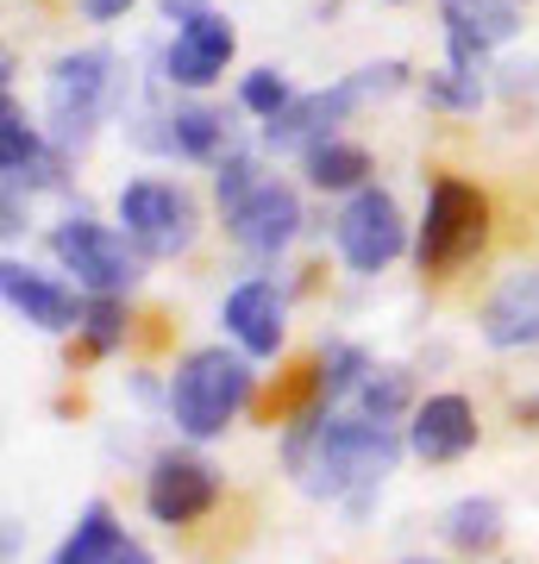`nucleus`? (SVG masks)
<instances>
[{"instance_id": "5701e85b", "label": "nucleus", "mask_w": 539, "mask_h": 564, "mask_svg": "<svg viewBox=\"0 0 539 564\" xmlns=\"http://www.w3.org/2000/svg\"><path fill=\"white\" fill-rule=\"evenodd\" d=\"M401 408H408V370H370V377L358 383V414L396 421Z\"/></svg>"}, {"instance_id": "9b49d317", "label": "nucleus", "mask_w": 539, "mask_h": 564, "mask_svg": "<svg viewBox=\"0 0 539 564\" xmlns=\"http://www.w3.org/2000/svg\"><path fill=\"white\" fill-rule=\"evenodd\" d=\"M233 51H239L233 20H220V13H201V20L176 25V44L163 51V76L182 82V88H207V82H220V69L233 63Z\"/></svg>"}, {"instance_id": "4468645a", "label": "nucleus", "mask_w": 539, "mask_h": 564, "mask_svg": "<svg viewBox=\"0 0 539 564\" xmlns=\"http://www.w3.org/2000/svg\"><path fill=\"white\" fill-rule=\"evenodd\" d=\"M226 333L245 345V358H277L282 351V295L270 276H251L226 295Z\"/></svg>"}, {"instance_id": "dca6fc26", "label": "nucleus", "mask_w": 539, "mask_h": 564, "mask_svg": "<svg viewBox=\"0 0 539 564\" xmlns=\"http://www.w3.org/2000/svg\"><path fill=\"white\" fill-rule=\"evenodd\" d=\"M0 170H7V188H51V182H63L57 151H44V139L25 126V107L13 95L0 101Z\"/></svg>"}, {"instance_id": "f3484780", "label": "nucleus", "mask_w": 539, "mask_h": 564, "mask_svg": "<svg viewBox=\"0 0 539 564\" xmlns=\"http://www.w3.org/2000/svg\"><path fill=\"white\" fill-rule=\"evenodd\" d=\"M520 32V0H445V44H471V51H496Z\"/></svg>"}, {"instance_id": "c756f323", "label": "nucleus", "mask_w": 539, "mask_h": 564, "mask_svg": "<svg viewBox=\"0 0 539 564\" xmlns=\"http://www.w3.org/2000/svg\"><path fill=\"white\" fill-rule=\"evenodd\" d=\"M520 421H527V426H539V395H533V402H520Z\"/></svg>"}, {"instance_id": "bb28decb", "label": "nucleus", "mask_w": 539, "mask_h": 564, "mask_svg": "<svg viewBox=\"0 0 539 564\" xmlns=\"http://www.w3.org/2000/svg\"><path fill=\"white\" fill-rule=\"evenodd\" d=\"M158 7H163V20L170 25H188V20H201V13H214L207 0H158Z\"/></svg>"}, {"instance_id": "b1692460", "label": "nucleus", "mask_w": 539, "mask_h": 564, "mask_svg": "<svg viewBox=\"0 0 539 564\" xmlns=\"http://www.w3.org/2000/svg\"><path fill=\"white\" fill-rule=\"evenodd\" d=\"M289 101H295V95H289V82H282L277 69H251V76L239 82V107L258 113V120H277Z\"/></svg>"}, {"instance_id": "2eb2a0df", "label": "nucleus", "mask_w": 539, "mask_h": 564, "mask_svg": "<svg viewBox=\"0 0 539 564\" xmlns=\"http://www.w3.org/2000/svg\"><path fill=\"white\" fill-rule=\"evenodd\" d=\"M483 339L496 345V351L539 345V263L533 270H515V276L483 302Z\"/></svg>"}, {"instance_id": "ddd939ff", "label": "nucleus", "mask_w": 539, "mask_h": 564, "mask_svg": "<svg viewBox=\"0 0 539 564\" xmlns=\"http://www.w3.org/2000/svg\"><path fill=\"white\" fill-rule=\"evenodd\" d=\"M0 289H7V307L25 314L32 326H44V333H69V326H82V307H88V302H76V289H63V282L25 270L20 258L0 263Z\"/></svg>"}, {"instance_id": "412c9836", "label": "nucleus", "mask_w": 539, "mask_h": 564, "mask_svg": "<svg viewBox=\"0 0 539 564\" xmlns=\"http://www.w3.org/2000/svg\"><path fill=\"white\" fill-rule=\"evenodd\" d=\"M445 540L459 545V552H489V545L502 540V508L489 502V496H464V502H452V514H445Z\"/></svg>"}, {"instance_id": "7c9ffc66", "label": "nucleus", "mask_w": 539, "mask_h": 564, "mask_svg": "<svg viewBox=\"0 0 539 564\" xmlns=\"http://www.w3.org/2000/svg\"><path fill=\"white\" fill-rule=\"evenodd\" d=\"M396 7H408V0H396Z\"/></svg>"}, {"instance_id": "aec40b11", "label": "nucleus", "mask_w": 539, "mask_h": 564, "mask_svg": "<svg viewBox=\"0 0 539 564\" xmlns=\"http://www.w3.org/2000/svg\"><path fill=\"white\" fill-rule=\"evenodd\" d=\"M364 176H370V151L364 144L326 139L308 151V182L314 188H364Z\"/></svg>"}, {"instance_id": "f03ea898", "label": "nucleus", "mask_w": 539, "mask_h": 564, "mask_svg": "<svg viewBox=\"0 0 539 564\" xmlns=\"http://www.w3.org/2000/svg\"><path fill=\"white\" fill-rule=\"evenodd\" d=\"M251 402V364L233 351H195L182 358L176 383H170V414L188 440H214L239 421V408Z\"/></svg>"}, {"instance_id": "6ab92c4d", "label": "nucleus", "mask_w": 539, "mask_h": 564, "mask_svg": "<svg viewBox=\"0 0 539 564\" xmlns=\"http://www.w3.org/2000/svg\"><path fill=\"white\" fill-rule=\"evenodd\" d=\"M120 521H114V508L107 502H88L82 508V521H76V533L63 540V552H57V564H107L114 552H120Z\"/></svg>"}, {"instance_id": "393cba45", "label": "nucleus", "mask_w": 539, "mask_h": 564, "mask_svg": "<svg viewBox=\"0 0 539 564\" xmlns=\"http://www.w3.org/2000/svg\"><path fill=\"white\" fill-rule=\"evenodd\" d=\"M427 101H440V107H452V113H477V101H483V69H445L440 82H427Z\"/></svg>"}, {"instance_id": "7ed1b4c3", "label": "nucleus", "mask_w": 539, "mask_h": 564, "mask_svg": "<svg viewBox=\"0 0 539 564\" xmlns=\"http://www.w3.org/2000/svg\"><path fill=\"white\" fill-rule=\"evenodd\" d=\"M401 82H408L401 63H370V69H358V76L320 88V95H295L277 120H263V144H270V151H301V158H308L314 144L333 139V126H339L352 107H364L370 95H389V88H401Z\"/></svg>"}, {"instance_id": "c85d7f7f", "label": "nucleus", "mask_w": 539, "mask_h": 564, "mask_svg": "<svg viewBox=\"0 0 539 564\" xmlns=\"http://www.w3.org/2000/svg\"><path fill=\"white\" fill-rule=\"evenodd\" d=\"M107 564H158V558H151V552H144V545L120 540V552H114V558H107Z\"/></svg>"}, {"instance_id": "f257e3e1", "label": "nucleus", "mask_w": 539, "mask_h": 564, "mask_svg": "<svg viewBox=\"0 0 539 564\" xmlns=\"http://www.w3.org/2000/svg\"><path fill=\"white\" fill-rule=\"evenodd\" d=\"M401 440L389 433V421H370V414H295L289 421V470L314 496H339V502L364 508V496L396 470Z\"/></svg>"}, {"instance_id": "6e6552de", "label": "nucleus", "mask_w": 539, "mask_h": 564, "mask_svg": "<svg viewBox=\"0 0 539 564\" xmlns=\"http://www.w3.org/2000/svg\"><path fill=\"white\" fill-rule=\"evenodd\" d=\"M51 251H57V263L88 295H126L139 282V258L126 251V239L114 226H100V220H63L51 232Z\"/></svg>"}, {"instance_id": "1a4fd4ad", "label": "nucleus", "mask_w": 539, "mask_h": 564, "mask_svg": "<svg viewBox=\"0 0 539 564\" xmlns=\"http://www.w3.org/2000/svg\"><path fill=\"white\" fill-rule=\"evenodd\" d=\"M214 502H220V477H214V464L207 458H195V452H163V458L151 464V484H144L151 521L188 527V521H201Z\"/></svg>"}, {"instance_id": "9d476101", "label": "nucleus", "mask_w": 539, "mask_h": 564, "mask_svg": "<svg viewBox=\"0 0 539 564\" xmlns=\"http://www.w3.org/2000/svg\"><path fill=\"white\" fill-rule=\"evenodd\" d=\"M226 232L251 251V258H277L282 245L301 232V202L289 182H270L263 176L239 207H226Z\"/></svg>"}, {"instance_id": "a878e982", "label": "nucleus", "mask_w": 539, "mask_h": 564, "mask_svg": "<svg viewBox=\"0 0 539 564\" xmlns=\"http://www.w3.org/2000/svg\"><path fill=\"white\" fill-rule=\"evenodd\" d=\"M258 182L263 176H258V158H251V151H226L220 170H214V195H220V207H239Z\"/></svg>"}, {"instance_id": "20e7f679", "label": "nucleus", "mask_w": 539, "mask_h": 564, "mask_svg": "<svg viewBox=\"0 0 539 564\" xmlns=\"http://www.w3.org/2000/svg\"><path fill=\"white\" fill-rule=\"evenodd\" d=\"M483 239H489V202H483L471 182L440 176L433 195H427V220H420V245L414 258L427 276H452L464 258H477Z\"/></svg>"}, {"instance_id": "423d86ee", "label": "nucleus", "mask_w": 539, "mask_h": 564, "mask_svg": "<svg viewBox=\"0 0 539 564\" xmlns=\"http://www.w3.org/2000/svg\"><path fill=\"white\" fill-rule=\"evenodd\" d=\"M44 107H51L57 144H82L100 126V113L114 107V57H107V51H76V57H63L57 69H51Z\"/></svg>"}, {"instance_id": "cd10ccee", "label": "nucleus", "mask_w": 539, "mask_h": 564, "mask_svg": "<svg viewBox=\"0 0 539 564\" xmlns=\"http://www.w3.org/2000/svg\"><path fill=\"white\" fill-rule=\"evenodd\" d=\"M82 13H88L95 25H107V20H126V13H132V0H82Z\"/></svg>"}, {"instance_id": "f8f14e48", "label": "nucleus", "mask_w": 539, "mask_h": 564, "mask_svg": "<svg viewBox=\"0 0 539 564\" xmlns=\"http://www.w3.org/2000/svg\"><path fill=\"white\" fill-rule=\"evenodd\" d=\"M477 445V408L464 395H427L408 421V452L420 464H452Z\"/></svg>"}, {"instance_id": "4be33fe9", "label": "nucleus", "mask_w": 539, "mask_h": 564, "mask_svg": "<svg viewBox=\"0 0 539 564\" xmlns=\"http://www.w3.org/2000/svg\"><path fill=\"white\" fill-rule=\"evenodd\" d=\"M82 333H88V351H95V358L120 351V339H126L120 295H88V307H82Z\"/></svg>"}, {"instance_id": "39448f33", "label": "nucleus", "mask_w": 539, "mask_h": 564, "mask_svg": "<svg viewBox=\"0 0 539 564\" xmlns=\"http://www.w3.org/2000/svg\"><path fill=\"white\" fill-rule=\"evenodd\" d=\"M333 239H339V258L352 263L358 276H377V270H389V263L401 258V245H408V220H401V207H396L389 188L364 182V188H352V202L339 207Z\"/></svg>"}, {"instance_id": "0eeeda50", "label": "nucleus", "mask_w": 539, "mask_h": 564, "mask_svg": "<svg viewBox=\"0 0 539 564\" xmlns=\"http://www.w3.org/2000/svg\"><path fill=\"white\" fill-rule=\"evenodd\" d=\"M120 220L126 239L144 258H176L195 245V195L176 182H126L120 188Z\"/></svg>"}, {"instance_id": "a211bd4d", "label": "nucleus", "mask_w": 539, "mask_h": 564, "mask_svg": "<svg viewBox=\"0 0 539 564\" xmlns=\"http://www.w3.org/2000/svg\"><path fill=\"white\" fill-rule=\"evenodd\" d=\"M163 144L176 151V158H220V144H226V113H214V107H176L170 113V126H163Z\"/></svg>"}]
</instances>
